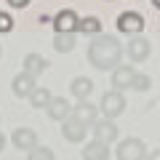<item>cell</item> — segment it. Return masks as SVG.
Segmentation results:
<instances>
[{"instance_id": "ac0fdd59", "label": "cell", "mask_w": 160, "mask_h": 160, "mask_svg": "<svg viewBox=\"0 0 160 160\" xmlns=\"http://www.w3.org/2000/svg\"><path fill=\"white\" fill-rule=\"evenodd\" d=\"M53 51H59V53H69V51H75V32L53 35Z\"/></svg>"}, {"instance_id": "30bf717a", "label": "cell", "mask_w": 160, "mask_h": 160, "mask_svg": "<svg viewBox=\"0 0 160 160\" xmlns=\"http://www.w3.org/2000/svg\"><path fill=\"white\" fill-rule=\"evenodd\" d=\"M11 144L16 149H22V152H32V149L38 147V133H35L32 128H16V131L11 133Z\"/></svg>"}, {"instance_id": "603a6c76", "label": "cell", "mask_w": 160, "mask_h": 160, "mask_svg": "<svg viewBox=\"0 0 160 160\" xmlns=\"http://www.w3.org/2000/svg\"><path fill=\"white\" fill-rule=\"evenodd\" d=\"M6 3H8L11 8H27V6H29V0H6Z\"/></svg>"}, {"instance_id": "7402d4cb", "label": "cell", "mask_w": 160, "mask_h": 160, "mask_svg": "<svg viewBox=\"0 0 160 160\" xmlns=\"http://www.w3.org/2000/svg\"><path fill=\"white\" fill-rule=\"evenodd\" d=\"M13 29V16L8 11H0V35H6Z\"/></svg>"}, {"instance_id": "ffe728a7", "label": "cell", "mask_w": 160, "mask_h": 160, "mask_svg": "<svg viewBox=\"0 0 160 160\" xmlns=\"http://www.w3.org/2000/svg\"><path fill=\"white\" fill-rule=\"evenodd\" d=\"M149 86H152V78H149V75H144V72H136V75H133V83H131L133 91H147Z\"/></svg>"}, {"instance_id": "ba28073f", "label": "cell", "mask_w": 160, "mask_h": 160, "mask_svg": "<svg viewBox=\"0 0 160 160\" xmlns=\"http://www.w3.org/2000/svg\"><path fill=\"white\" fill-rule=\"evenodd\" d=\"M78 22H80V16L72 11V8H62V11L53 16V32H56V35L75 32V29H78Z\"/></svg>"}, {"instance_id": "cb8c5ba5", "label": "cell", "mask_w": 160, "mask_h": 160, "mask_svg": "<svg viewBox=\"0 0 160 160\" xmlns=\"http://www.w3.org/2000/svg\"><path fill=\"white\" fill-rule=\"evenodd\" d=\"M147 160H160V147H158V149H149V152H147Z\"/></svg>"}, {"instance_id": "5b68a950", "label": "cell", "mask_w": 160, "mask_h": 160, "mask_svg": "<svg viewBox=\"0 0 160 160\" xmlns=\"http://www.w3.org/2000/svg\"><path fill=\"white\" fill-rule=\"evenodd\" d=\"M91 131H93V139H99V142H104V144H109L112 147V142H118V123L115 120H109V118H99L96 123L91 126Z\"/></svg>"}, {"instance_id": "2e32d148", "label": "cell", "mask_w": 160, "mask_h": 160, "mask_svg": "<svg viewBox=\"0 0 160 160\" xmlns=\"http://www.w3.org/2000/svg\"><path fill=\"white\" fill-rule=\"evenodd\" d=\"M11 91L16 93L19 99H29V93L35 91V80L29 78V75H24V72H19L16 78L11 80Z\"/></svg>"}, {"instance_id": "d4e9b609", "label": "cell", "mask_w": 160, "mask_h": 160, "mask_svg": "<svg viewBox=\"0 0 160 160\" xmlns=\"http://www.w3.org/2000/svg\"><path fill=\"white\" fill-rule=\"evenodd\" d=\"M6 149V136H3V131H0V152Z\"/></svg>"}, {"instance_id": "484cf974", "label": "cell", "mask_w": 160, "mask_h": 160, "mask_svg": "<svg viewBox=\"0 0 160 160\" xmlns=\"http://www.w3.org/2000/svg\"><path fill=\"white\" fill-rule=\"evenodd\" d=\"M149 3H152V6H155V8L160 11V0H149Z\"/></svg>"}, {"instance_id": "7c38bea8", "label": "cell", "mask_w": 160, "mask_h": 160, "mask_svg": "<svg viewBox=\"0 0 160 160\" xmlns=\"http://www.w3.org/2000/svg\"><path fill=\"white\" fill-rule=\"evenodd\" d=\"M72 118H78L80 123H86V126L91 128L93 123L99 120V107H96V104H91V102H78L72 107Z\"/></svg>"}, {"instance_id": "8992f818", "label": "cell", "mask_w": 160, "mask_h": 160, "mask_svg": "<svg viewBox=\"0 0 160 160\" xmlns=\"http://www.w3.org/2000/svg\"><path fill=\"white\" fill-rule=\"evenodd\" d=\"M149 51H152V46H149V40L144 38V35H133V38L128 40V48H126L128 59H131L133 64H142L144 59L149 56Z\"/></svg>"}, {"instance_id": "d6986e66", "label": "cell", "mask_w": 160, "mask_h": 160, "mask_svg": "<svg viewBox=\"0 0 160 160\" xmlns=\"http://www.w3.org/2000/svg\"><path fill=\"white\" fill-rule=\"evenodd\" d=\"M75 32H83V35H102V22H99L96 16H83L78 22V29H75Z\"/></svg>"}, {"instance_id": "8fae6325", "label": "cell", "mask_w": 160, "mask_h": 160, "mask_svg": "<svg viewBox=\"0 0 160 160\" xmlns=\"http://www.w3.org/2000/svg\"><path fill=\"white\" fill-rule=\"evenodd\" d=\"M46 115L51 120L64 123V120L72 115V104H69V99H64V96H53L51 102H48V107H46Z\"/></svg>"}, {"instance_id": "9c48e42d", "label": "cell", "mask_w": 160, "mask_h": 160, "mask_svg": "<svg viewBox=\"0 0 160 160\" xmlns=\"http://www.w3.org/2000/svg\"><path fill=\"white\" fill-rule=\"evenodd\" d=\"M133 75H136V69L131 67V64H123V67L112 69V78H109V83H112V91H128L133 83Z\"/></svg>"}, {"instance_id": "e0dca14e", "label": "cell", "mask_w": 160, "mask_h": 160, "mask_svg": "<svg viewBox=\"0 0 160 160\" xmlns=\"http://www.w3.org/2000/svg\"><path fill=\"white\" fill-rule=\"evenodd\" d=\"M51 99H53L51 91H48V88H43V86H35V91L29 93V104H32L35 109H46Z\"/></svg>"}, {"instance_id": "3957f363", "label": "cell", "mask_w": 160, "mask_h": 160, "mask_svg": "<svg viewBox=\"0 0 160 160\" xmlns=\"http://www.w3.org/2000/svg\"><path fill=\"white\" fill-rule=\"evenodd\" d=\"M99 112H102V118H109V120L120 118L126 112V96L120 91H107L99 102Z\"/></svg>"}, {"instance_id": "4fadbf2b", "label": "cell", "mask_w": 160, "mask_h": 160, "mask_svg": "<svg viewBox=\"0 0 160 160\" xmlns=\"http://www.w3.org/2000/svg\"><path fill=\"white\" fill-rule=\"evenodd\" d=\"M69 93H72L78 102H88V96L93 93V80L86 78V75L72 78V83H69Z\"/></svg>"}, {"instance_id": "4316f807", "label": "cell", "mask_w": 160, "mask_h": 160, "mask_svg": "<svg viewBox=\"0 0 160 160\" xmlns=\"http://www.w3.org/2000/svg\"><path fill=\"white\" fill-rule=\"evenodd\" d=\"M0 53H3V48H0Z\"/></svg>"}, {"instance_id": "6da1fadb", "label": "cell", "mask_w": 160, "mask_h": 160, "mask_svg": "<svg viewBox=\"0 0 160 160\" xmlns=\"http://www.w3.org/2000/svg\"><path fill=\"white\" fill-rule=\"evenodd\" d=\"M88 64L96 69H118L120 67V56H123V48L112 35H93L91 43H88Z\"/></svg>"}, {"instance_id": "5bb4252c", "label": "cell", "mask_w": 160, "mask_h": 160, "mask_svg": "<svg viewBox=\"0 0 160 160\" xmlns=\"http://www.w3.org/2000/svg\"><path fill=\"white\" fill-rule=\"evenodd\" d=\"M48 69V62H46V56H40V53H27L24 56V69L22 72L24 75H29L32 80H38L40 75Z\"/></svg>"}, {"instance_id": "52a82bcc", "label": "cell", "mask_w": 160, "mask_h": 160, "mask_svg": "<svg viewBox=\"0 0 160 160\" xmlns=\"http://www.w3.org/2000/svg\"><path fill=\"white\" fill-rule=\"evenodd\" d=\"M88 131H91V128L86 126V123H80L78 118H72V115H69L67 120H64L62 123V133H64V139H67V142H83V139L88 136Z\"/></svg>"}, {"instance_id": "9a60e30c", "label": "cell", "mask_w": 160, "mask_h": 160, "mask_svg": "<svg viewBox=\"0 0 160 160\" xmlns=\"http://www.w3.org/2000/svg\"><path fill=\"white\" fill-rule=\"evenodd\" d=\"M109 155H112L109 144L99 142V139H91V142L83 147V160H107Z\"/></svg>"}, {"instance_id": "44dd1931", "label": "cell", "mask_w": 160, "mask_h": 160, "mask_svg": "<svg viewBox=\"0 0 160 160\" xmlns=\"http://www.w3.org/2000/svg\"><path fill=\"white\" fill-rule=\"evenodd\" d=\"M27 160H53V149H48V147H35L32 152H27Z\"/></svg>"}, {"instance_id": "277c9868", "label": "cell", "mask_w": 160, "mask_h": 160, "mask_svg": "<svg viewBox=\"0 0 160 160\" xmlns=\"http://www.w3.org/2000/svg\"><path fill=\"white\" fill-rule=\"evenodd\" d=\"M115 27H118V32H123V35H142V29H144V16L139 11H123L118 16V22H115Z\"/></svg>"}, {"instance_id": "7a4b0ae2", "label": "cell", "mask_w": 160, "mask_h": 160, "mask_svg": "<svg viewBox=\"0 0 160 160\" xmlns=\"http://www.w3.org/2000/svg\"><path fill=\"white\" fill-rule=\"evenodd\" d=\"M118 160H147V144L142 142L139 136H126L118 142Z\"/></svg>"}]
</instances>
